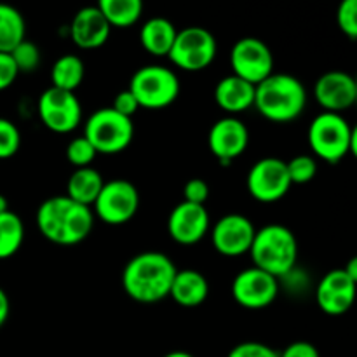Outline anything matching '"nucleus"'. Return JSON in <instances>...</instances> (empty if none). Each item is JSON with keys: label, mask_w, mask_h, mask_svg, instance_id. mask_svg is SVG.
Segmentation results:
<instances>
[{"label": "nucleus", "mask_w": 357, "mask_h": 357, "mask_svg": "<svg viewBox=\"0 0 357 357\" xmlns=\"http://www.w3.org/2000/svg\"><path fill=\"white\" fill-rule=\"evenodd\" d=\"M37 227L49 243L75 246L93 232L94 213L66 195H54L38 206Z\"/></svg>", "instance_id": "1"}, {"label": "nucleus", "mask_w": 357, "mask_h": 357, "mask_svg": "<svg viewBox=\"0 0 357 357\" xmlns=\"http://www.w3.org/2000/svg\"><path fill=\"white\" fill-rule=\"evenodd\" d=\"M176 272V265L167 255L160 251H143L126 264L122 271V288L135 302L157 303L169 296Z\"/></svg>", "instance_id": "2"}, {"label": "nucleus", "mask_w": 357, "mask_h": 357, "mask_svg": "<svg viewBox=\"0 0 357 357\" xmlns=\"http://www.w3.org/2000/svg\"><path fill=\"white\" fill-rule=\"evenodd\" d=\"M255 108L267 121L293 122L307 107V91L302 80L289 73H272L255 86Z\"/></svg>", "instance_id": "3"}, {"label": "nucleus", "mask_w": 357, "mask_h": 357, "mask_svg": "<svg viewBox=\"0 0 357 357\" xmlns=\"http://www.w3.org/2000/svg\"><path fill=\"white\" fill-rule=\"evenodd\" d=\"M253 267L274 275L275 279L289 274L298 260V243L288 227L271 223L257 230L250 248Z\"/></svg>", "instance_id": "4"}, {"label": "nucleus", "mask_w": 357, "mask_h": 357, "mask_svg": "<svg viewBox=\"0 0 357 357\" xmlns=\"http://www.w3.org/2000/svg\"><path fill=\"white\" fill-rule=\"evenodd\" d=\"M307 139L316 157L324 162L337 164L356 152L357 132L342 114L323 112L310 122Z\"/></svg>", "instance_id": "5"}, {"label": "nucleus", "mask_w": 357, "mask_h": 357, "mask_svg": "<svg viewBox=\"0 0 357 357\" xmlns=\"http://www.w3.org/2000/svg\"><path fill=\"white\" fill-rule=\"evenodd\" d=\"M128 89L138 101L139 108L160 110L178 100L180 79L167 66L146 65L136 70Z\"/></svg>", "instance_id": "6"}, {"label": "nucleus", "mask_w": 357, "mask_h": 357, "mask_svg": "<svg viewBox=\"0 0 357 357\" xmlns=\"http://www.w3.org/2000/svg\"><path fill=\"white\" fill-rule=\"evenodd\" d=\"M84 138L93 145L96 153H121L135 139L132 119L124 117L112 107L100 108L86 122Z\"/></svg>", "instance_id": "7"}, {"label": "nucleus", "mask_w": 357, "mask_h": 357, "mask_svg": "<svg viewBox=\"0 0 357 357\" xmlns=\"http://www.w3.org/2000/svg\"><path fill=\"white\" fill-rule=\"evenodd\" d=\"M216 51L218 44L208 28L187 26L178 30L167 58L185 72H201L215 61Z\"/></svg>", "instance_id": "8"}, {"label": "nucleus", "mask_w": 357, "mask_h": 357, "mask_svg": "<svg viewBox=\"0 0 357 357\" xmlns=\"http://www.w3.org/2000/svg\"><path fill=\"white\" fill-rule=\"evenodd\" d=\"M139 208V192L129 180L105 181L100 195L93 204V213L107 225H124L132 220Z\"/></svg>", "instance_id": "9"}, {"label": "nucleus", "mask_w": 357, "mask_h": 357, "mask_svg": "<svg viewBox=\"0 0 357 357\" xmlns=\"http://www.w3.org/2000/svg\"><path fill=\"white\" fill-rule=\"evenodd\" d=\"M274 54L261 38L244 37L234 44L230 51L232 75L258 86L274 73Z\"/></svg>", "instance_id": "10"}, {"label": "nucleus", "mask_w": 357, "mask_h": 357, "mask_svg": "<svg viewBox=\"0 0 357 357\" xmlns=\"http://www.w3.org/2000/svg\"><path fill=\"white\" fill-rule=\"evenodd\" d=\"M38 117L49 131L66 135L79 128L82 121V105L75 93L51 86L38 98Z\"/></svg>", "instance_id": "11"}, {"label": "nucleus", "mask_w": 357, "mask_h": 357, "mask_svg": "<svg viewBox=\"0 0 357 357\" xmlns=\"http://www.w3.org/2000/svg\"><path fill=\"white\" fill-rule=\"evenodd\" d=\"M246 187L255 201L264 204L281 201L291 188L286 162L278 157L260 159L251 166L246 178Z\"/></svg>", "instance_id": "12"}, {"label": "nucleus", "mask_w": 357, "mask_h": 357, "mask_svg": "<svg viewBox=\"0 0 357 357\" xmlns=\"http://www.w3.org/2000/svg\"><path fill=\"white\" fill-rule=\"evenodd\" d=\"M279 295V279L257 267L244 268L232 282V296L243 309L261 310L271 307Z\"/></svg>", "instance_id": "13"}, {"label": "nucleus", "mask_w": 357, "mask_h": 357, "mask_svg": "<svg viewBox=\"0 0 357 357\" xmlns=\"http://www.w3.org/2000/svg\"><path fill=\"white\" fill-rule=\"evenodd\" d=\"M255 234H257V229L248 216L230 213V215L222 216L213 225L211 243L213 248L223 257L237 258L250 253Z\"/></svg>", "instance_id": "14"}, {"label": "nucleus", "mask_w": 357, "mask_h": 357, "mask_svg": "<svg viewBox=\"0 0 357 357\" xmlns=\"http://www.w3.org/2000/svg\"><path fill=\"white\" fill-rule=\"evenodd\" d=\"M208 145L218 162L222 166H229L232 160L246 152L250 145V131L246 124L234 115L222 117L209 129Z\"/></svg>", "instance_id": "15"}, {"label": "nucleus", "mask_w": 357, "mask_h": 357, "mask_svg": "<svg viewBox=\"0 0 357 357\" xmlns=\"http://www.w3.org/2000/svg\"><path fill=\"white\" fill-rule=\"evenodd\" d=\"M211 229V218L206 206L180 202L174 206L167 218V232L174 243L181 246H194L204 239Z\"/></svg>", "instance_id": "16"}, {"label": "nucleus", "mask_w": 357, "mask_h": 357, "mask_svg": "<svg viewBox=\"0 0 357 357\" xmlns=\"http://www.w3.org/2000/svg\"><path fill=\"white\" fill-rule=\"evenodd\" d=\"M314 96L324 112L340 114L347 110L357 100L356 79L342 70H330L317 79L314 86Z\"/></svg>", "instance_id": "17"}, {"label": "nucleus", "mask_w": 357, "mask_h": 357, "mask_svg": "<svg viewBox=\"0 0 357 357\" xmlns=\"http://www.w3.org/2000/svg\"><path fill=\"white\" fill-rule=\"evenodd\" d=\"M357 282L345 274L344 268L330 271L317 284L316 302L328 316H342L354 305Z\"/></svg>", "instance_id": "18"}, {"label": "nucleus", "mask_w": 357, "mask_h": 357, "mask_svg": "<svg viewBox=\"0 0 357 357\" xmlns=\"http://www.w3.org/2000/svg\"><path fill=\"white\" fill-rule=\"evenodd\" d=\"M110 24L103 17L96 6L82 7L77 10L70 24V37L77 47L84 51H93V49L103 47L110 38Z\"/></svg>", "instance_id": "19"}, {"label": "nucleus", "mask_w": 357, "mask_h": 357, "mask_svg": "<svg viewBox=\"0 0 357 357\" xmlns=\"http://www.w3.org/2000/svg\"><path fill=\"white\" fill-rule=\"evenodd\" d=\"M169 296L185 309L202 305L209 296V282L204 274L197 271H178L171 284Z\"/></svg>", "instance_id": "20"}, {"label": "nucleus", "mask_w": 357, "mask_h": 357, "mask_svg": "<svg viewBox=\"0 0 357 357\" xmlns=\"http://www.w3.org/2000/svg\"><path fill=\"white\" fill-rule=\"evenodd\" d=\"M215 101L229 114H241L255 105V86L236 75H227L216 84Z\"/></svg>", "instance_id": "21"}, {"label": "nucleus", "mask_w": 357, "mask_h": 357, "mask_svg": "<svg viewBox=\"0 0 357 357\" xmlns=\"http://www.w3.org/2000/svg\"><path fill=\"white\" fill-rule=\"evenodd\" d=\"M176 26L166 17H150L139 30V44L149 54L167 56L176 38Z\"/></svg>", "instance_id": "22"}, {"label": "nucleus", "mask_w": 357, "mask_h": 357, "mask_svg": "<svg viewBox=\"0 0 357 357\" xmlns=\"http://www.w3.org/2000/svg\"><path fill=\"white\" fill-rule=\"evenodd\" d=\"M105 180L94 167H79L72 173L66 183V197L79 204L93 208L94 201L103 188Z\"/></svg>", "instance_id": "23"}, {"label": "nucleus", "mask_w": 357, "mask_h": 357, "mask_svg": "<svg viewBox=\"0 0 357 357\" xmlns=\"http://www.w3.org/2000/svg\"><path fill=\"white\" fill-rule=\"evenodd\" d=\"M24 38L26 23L23 14L9 3H0V52L9 54Z\"/></svg>", "instance_id": "24"}, {"label": "nucleus", "mask_w": 357, "mask_h": 357, "mask_svg": "<svg viewBox=\"0 0 357 357\" xmlns=\"http://www.w3.org/2000/svg\"><path fill=\"white\" fill-rule=\"evenodd\" d=\"M96 7L110 28L132 26L143 14L142 0H101Z\"/></svg>", "instance_id": "25"}, {"label": "nucleus", "mask_w": 357, "mask_h": 357, "mask_svg": "<svg viewBox=\"0 0 357 357\" xmlns=\"http://www.w3.org/2000/svg\"><path fill=\"white\" fill-rule=\"evenodd\" d=\"M84 75H86V68H84L82 59L75 54H65L56 59L54 65H52V87L75 93L77 87H80V84H82Z\"/></svg>", "instance_id": "26"}, {"label": "nucleus", "mask_w": 357, "mask_h": 357, "mask_svg": "<svg viewBox=\"0 0 357 357\" xmlns=\"http://www.w3.org/2000/svg\"><path fill=\"white\" fill-rule=\"evenodd\" d=\"M24 243V225L20 216L9 209L0 215V260L14 257Z\"/></svg>", "instance_id": "27"}, {"label": "nucleus", "mask_w": 357, "mask_h": 357, "mask_svg": "<svg viewBox=\"0 0 357 357\" xmlns=\"http://www.w3.org/2000/svg\"><path fill=\"white\" fill-rule=\"evenodd\" d=\"M9 54L20 73H31L40 65V49H38L37 44L26 40V38L20 42Z\"/></svg>", "instance_id": "28"}, {"label": "nucleus", "mask_w": 357, "mask_h": 357, "mask_svg": "<svg viewBox=\"0 0 357 357\" xmlns=\"http://www.w3.org/2000/svg\"><path fill=\"white\" fill-rule=\"evenodd\" d=\"M288 167V176L291 185H305L316 178L317 174V160L312 155H296L289 162H286Z\"/></svg>", "instance_id": "29"}, {"label": "nucleus", "mask_w": 357, "mask_h": 357, "mask_svg": "<svg viewBox=\"0 0 357 357\" xmlns=\"http://www.w3.org/2000/svg\"><path fill=\"white\" fill-rule=\"evenodd\" d=\"M21 146V132L9 119L0 117V160L10 159Z\"/></svg>", "instance_id": "30"}, {"label": "nucleus", "mask_w": 357, "mask_h": 357, "mask_svg": "<svg viewBox=\"0 0 357 357\" xmlns=\"http://www.w3.org/2000/svg\"><path fill=\"white\" fill-rule=\"evenodd\" d=\"M96 150L93 149L89 142H87L84 136H79V138L72 139L66 146V159H68L70 164L79 169V167H89L93 164V160L96 159Z\"/></svg>", "instance_id": "31"}, {"label": "nucleus", "mask_w": 357, "mask_h": 357, "mask_svg": "<svg viewBox=\"0 0 357 357\" xmlns=\"http://www.w3.org/2000/svg\"><path fill=\"white\" fill-rule=\"evenodd\" d=\"M337 24L344 35L351 40L357 37V2L356 0H344L337 9Z\"/></svg>", "instance_id": "32"}, {"label": "nucleus", "mask_w": 357, "mask_h": 357, "mask_svg": "<svg viewBox=\"0 0 357 357\" xmlns=\"http://www.w3.org/2000/svg\"><path fill=\"white\" fill-rule=\"evenodd\" d=\"M227 357H279V352L260 342H243L236 345Z\"/></svg>", "instance_id": "33"}, {"label": "nucleus", "mask_w": 357, "mask_h": 357, "mask_svg": "<svg viewBox=\"0 0 357 357\" xmlns=\"http://www.w3.org/2000/svg\"><path fill=\"white\" fill-rule=\"evenodd\" d=\"M209 197V185L202 178H192L183 187V201L190 204L204 206Z\"/></svg>", "instance_id": "34"}, {"label": "nucleus", "mask_w": 357, "mask_h": 357, "mask_svg": "<svg viewBox=\"0 0 357 357\" xmlns=\"http://www.w3.org/2000/svg\"><path fill=\"white\" fill-rule=\"evenodd\" d=\"M17 75H20V72H17L10 54L0 52V91L9 89L14 80L17 79Z\"/></svg>", "instance_id": "35"}, {"label": "nucleus", "mask_w": 357, "mask_h": 357, "mask_svg": "<svg viewBox=\"0 0 357 357\" xmlns=\"http://www.w3.org/2000/svg\"><path fill=\"white\" fill-rule=\"evenodd\" d=\"M112 108H114L115 112H119L121 115H124V117L132 119V115L139 110V105L138 101L135 100V96L131 94V91L126 89V91H121V93L115 96Z\"/></svg>", "instance_id": "36"}, {"label": "nucleus", "mask_w": 357, "mask_h": 357, "mask_svg": "<svg viewBox=\"0 0 357 357\" xmlns=\"http://www.w3.org/2000/svg\"><path fill=\"white\" fill-rule=\"evenodd\" d=\"M279 357H321L319 351L310 342H293L282 352H279Z\"/></svg>", "instance_id": "37"}, {"label": "nucleus", "mask_w": 357, "mask_h": 357, "mask_svg": "<svg viewBox=\"0 0 357 357\" xmlns=\"http://www.w3.org/2000/svg\"><path fill=\"white\" fill-rule=\"evenodd\" d=\"M9 314H10L9 296H7V293L0 288V328L7 323V319H9Z\"/></svg>", "instance_id": "38"}, {"label": "nucleus", "mask_w": 357, "mask_h": 357, "mask_svg": "<svg viewBox=\"0 0 357 357\" xmlns=\"http://www.w3.org/2000/svg\"><path fill=\"white\" fill-rule=\"evenodd\" d=\"M345 274L349 275L351 279H354V281L357 282V258H352L351 261H349L347 265L344 267Z\"/></svg>", "instance_id": "39"}, {"label": "nucleus", "mask_w": 357, "mask_h": 357, "mask_svg": "<svg viewBox=\"0 0 357 357\" xmlns=\"http://www.w3.org/2000/svg\"><path fill=\"white\" fill-rule=\"evenodd\" d=\"M7 211H9V201H7L6 195L0 194V215H2V213H7Z\"/></svg>", "instance_id": "40"}, {"label": "nucleus", "mask_w": 357, "mask_h": 357, "mask_svg": "<svg viewBox=\"0 0 357 357\" xmlns=\"http://www.w3.org/2000/svg\"><path fill=\"white\" fill-rule=\"evenodd\" d=\"M162 357H194V356L187 351H173V352H167V354Z\"/></svg>", "instance_id": "41"}]
</instances>
